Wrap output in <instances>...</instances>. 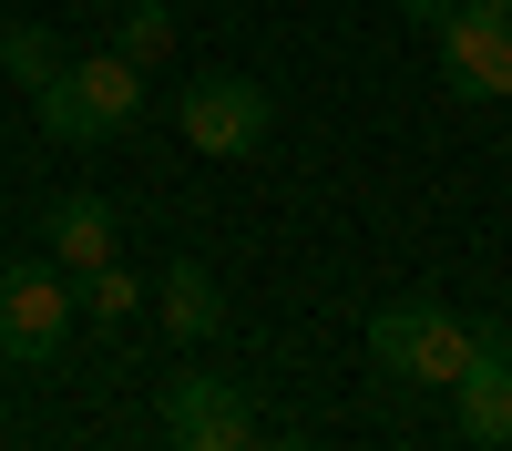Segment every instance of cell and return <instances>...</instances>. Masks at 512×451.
Returning a JSON list of instances; mask_svg holds the SVG:
<instances>
[{
	"label": "cell",
	"mask_w": 512,
	"mask_h": 451,
	"mask_svg": "<svg viewBox=\"0 0 512 451\" xmlns=\"http://www.w3.org/2000/svg\"><path fill=\"white\" fill-rule=\"evenodd\" d=\"M492 339H502L492 318H461V308H441V298H390V308L369 318V359H379V380H410V390H451Z\"/></svg>",
	"instance_id": "6da1fadb"
},
{
	"label": "cell",
	"mask_w": 512,
	"mask_h": 451,
	"mask_svg": "<svg viewBox=\"0 0 512 451\" xmlns=\"http://www.w3.org/2000/svg\"><path fill=\"white\" fill-rule=\"evenodd\" d=\"M31 103H41V134L52 144H103V134H123V123L144 113V62H123V52L62 62V82L31 93Z\"/></svg>",
	"instance_id": "7a4b0ae2"
},
{
	"label": "cell",
	"mask_w": 512,
	"mask_h": 451,
	"mask_svg": "<svg viewBox=\"0 0 512 451\" xmlns=\"http://www.w3.org/2000/svg\"><path fill=\"white\" fill-rule=\"evenodd\" d=\"M72 318H82V287L52 257H11V267H0V359H21V369L62 359Z\"/></svg>",
	"instance_id": "3957f363"
},
{
	"label": "cell",
	"mask_w": 512,
	"mask_h": 451,
	"mask_svg": "<svg viewBox=\"0 0 512 451\" xmlns=\"http://www.w3.org/2000/svg\"><path fill=\"white\" fill-rule=\"evenodd\" d=\"M277 123V93L256 72H195L185 82V144L195 154H256Z\"/></svg>",
	"instance_id": "277c9868"
},
{
	"label": "cell",
	"mask_w": 512,
	"mask_h": 451,
	"mask_svg": "<svg viewBox=\"0 0 512 451\" xmlns=\"http://www.w3.org/2000/svg\"><path fill=\"white\" fill-rule=\"evenodd\" d=\"M154 421H164V441H185V451H246L256 441V410H246V390L226 380V369H175L164 400H154Z\"/></svg>",
	"instance_id": "5b68a950"
},
{
	"label": "cell",
	"mask_w": 512,
	"mask_h": 451,
	"mask_svg": "<svg viewBox=\"0 0 512 451\" xmlns=\"http://www.w3.org/2000/svg\"><path fill=\"white\" fill-rule=\"evenodd\" d=\"M431 52H441V82L461 103H502L512 93V21H472L461 11V21L431 31Z\"/></svg>",
	"instance_id": "8992f818"
},
{
	"label": "cell",
	"mask_w": 512,
	"mask_h": 451,
	"mask_svg": "<svg viewBox=\"0 0 512 451\" xmlns=\"http://www.w3.org/2000/svg\"><path fill=\"white\" fill-rule=\"evenodd\" d=\"M41 257H52L62 277L113 267V205H103V195H62L52 216H41Z\"/></svg>",
	"instance_id": "52a82bcc"
},
{
	"label": "cell",
	"mask_w": 512,
	"mask_h": 451,
	"mask_svg": "<svg viewBox=\"0 0 512 451\" xmlns=\"http://www.w3.org/2000/svg\"><path fill=\"white\" fill-rule=\"evenodd\" d=\"M451 400H461V441L502 451V441H512V349L492 339V349H482V359L451 380Z\"/></svg>",
	"instance_id": "ba28073f"
},
{
	"label": "cell",
	"mask_w": 512,
	"mask_h": 451,
	"mask_svg": "<svg viewBox=\"0 0 512 451\" xmlns=\"http://www.w3.org/2000/svg\"><path fill=\"white\" fill-rule=\"evenodd\" d=\"M164 328H175V339H216L226 328V287H216V267H195V257H175L164 267Z\"/></svg>",
	"instance_id": "9c48e42d"
},
{
	"label": "cell",
	"mask_w": 512,
	"mask_h": 451,
	"mask_svg": "<svg viewBox=\"0 0 512 451\" xmlns=\"http://www.w3.org/2000/svg\"><path fill=\"white\" fill-rule=\"evenodd\" d=\"M0 72H11L21 93H52V82H62V41L41 21H11V31H0Z\"/></svg>",
	"instance_id": "30bf717a"
},
{
	"label": "cell",
	"mask_w": 512,
	"mask_h": 451,
	"mask_svg": "<svg viewBox=\"0 0 512 451\" xmlns=\"http://www.w3.org/2000/svg\"><path fill=\"white\" fill-rule=\"evenodd\" d=\"M123 62H175V11H164V0H123V41H113Z\"/></svg>",
	"instance_id": "8fae6325"
},
{
	"label": "cell",
	"mask_w": 512,
	"mask_h": 451,
	"mask_svg": "<svg viewBox=\"0 0 512 451\" xmlns=\"http://www.w3.org/2000/svg\"><path fill=\"white\" fill-rule=\"evenodd\" d=\"M72 287H82V318H103V328H123V318L144 308V287L123 277V267H93V277H72Z\"/></svg>",
	"instance_id": "7c38bea8"
},
{
	"label": "cell",
	"mask_w": 512,
	"mask_h": 451,
	"mask_svg": "<svg viewBox=\"0 0 512 451\" xmlns=\"http://www.w3.org/2000/svg\"><path fill=\"white\" fill-rule=\"evenodd\" d=\"M400 21L410 31H441V21H461V0H400Z\"/></svg>",
	"instance_id": "4fadbf2b"
},
{
	"label": "cell",
	"mask_w": 512,
	"mask_h": 451,
	"mask_svg": "<svg viewBox=\"0 0 512 451\" xmlns=\"http://www.w3.org/2000/svg\"><path fill=\"white\" fill-rule=\"evenodd\" d=\"M461 11H472V21H512V0H461Z\"/></svg>",
	"instance_id": "5bb4252c"
}]
</instances>
